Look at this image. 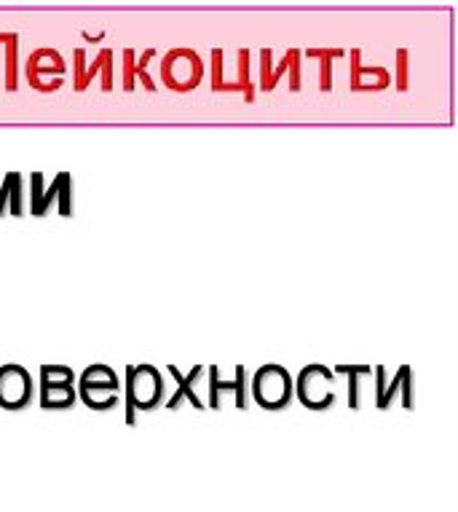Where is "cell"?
<instances>
[{"label": "cell", "mask_w": 458, "mask_h": 512, "mask_svg": "<svg viewBox=\"0 0 458 512\" xmlns=\"http://www.w3.org/2000/svg\"><path fill=\"white\" fill-rule=\"evenodd\" d=\"M204 378H207V397H204V403H207L209 411H220L225 392H234V405L239 411L250 408V370L244 368V365H236L234 381H223L217 365H207V376Z\"/></svg>", "instance_id": "10"}, {"label": "cell", "mask_w": 458, "mask_h": 512, "mask_svg": "<svg viewBox=\"0 0 458 512\" xmlns=\"http://www.w3.org/2000/svg\"><path fill=\"white\" fill-rule=\"evenodd\" d=\"M6 35H9V33H0V43L6 41Z\"/></svg>", "instance_id": "26"}, {"label": "cell", "mask_w": 458, "mask_h": 512, "mask_svg": "<svg viewBox=\"0 0 458 512\" xmlns=\"http://www.w3.org/2000/svg\"><path fill=\"white\" fill-rule=\"evenodd\" d=\"M121 59H124V92L132 94L134 89H137V78H134V62H137V54H134V49H124Z\"/></svg>", "instance_id": "23"}, {"label": "cell", "mask_w": 458, "mask_h": 512, "mask_svg": "<svg viewBox=\"0 0 458 512\" xmlns=\"http://www.w3.org/2000/svg\"><path fill=\"white\" fill-rule=\"evenodd\" d=\"M75 395L89 411L105 413L124 403V384L110 365L94 362L75 381Z\"/></svg>", "instance_id": "2"}, {"label": "cell", "mask_w": 458, "mask_h": 512, "mask_svg": "<svg viewBox=\"0 0 458 512\" xmlns=\"http://www.w3.org/2000/svg\"><path fill=\"white\" fill-rule=\"evenodd\" d=\"M373 376V403L378 411H389L394 400H400L405 411L416 408L413 405V368L410 365H400L394 370V376H389L386 365H375Z\"/></svg>", "instance_id": "8"}, {"label": "cell", "mask_w": 458, "mask_h": 512, "mask_svg": "<svg viewBox=\"0 0 458 512\" xmlns=\"http://www.w3.org/2000/svg\"><path fill=\"white\" fill-rule=\"evenodd\" d=\"M303 59V51L300 49H287V54L282 57L279 65H274V51L271 49H263L260 51V81H258V89L260 92H274L276 84L282 81V76H290V92L298 94L300 92V62ZM255 89V92H258Z\"/></svg>", "instance_id": "11"}, {"label": "cell", "mask_w": 458, "mask_h": 512, "mask_svg": "<svg viewBox=\"0 0 458 512\" xmlns=\"http://www.w3.org/2000/svg\"><path fill=\"white\" fill-rule=\"evenodd\" d=\"M81 35H84V41H86V43H100V41H105V35H108V33L92 35V33H86V30H84V33H81Z\"/></svg>", "instance_id": "25"}, {"label": "cell", "mask_w": 458, "mask_h": 512, "mask_svg": "<svg viewBox=\"0 0 458 512\" xmlns=\"http://www.w3.org/2000/svg\"><path fill=\"white\" fill-rule=\"evenodd\" d=\"M394 78H392V84L397 92H408V86H410V54L408 49H397V54H394Z\"/></svg>", "instance_id": "21"}, {"label": "cell", "mask_w": 458, "mask_h": 512, "mask_svg": "<svg viewBox=\"0 0 458 512\" xmlns=\"http://www.w3.org/2000/svg\"><path fill=\"white\" fill-rule=\"evenodd\" d=\"M65 59H62V54H59L57 49H35L30 51V57L25 59V78L27 84H30V89L38 94H49V89L43 86V76H51L54 73V78H62L65 76Z\"/></svg>", "instance_id": "15"}, {"label": "cell", "mask_w": 458, "mask_h": 512, "mask_svg": "<svg viewBox=\"0 0 458 512\" xmlns=\"http://www.w3.org/2000/svg\"><path fill=\"white\" fill-rule=\"evenodd\" d=\"M75 381L78 376L70 365L43 362L41 376H38V400H41L43 411H70L78 403Z\"/></svg>", "instance_id": "7"}, {"label": "cell", "mask_w": 458, "mask_h": 512, "mask_svg": "<svg viewBox=\"0 0 458 512\" xmlns=\"http://www.w3.org/2000/svg\"><path fill=\"white\" fill-rule=\"evenodd\" d=\"M124 419L129 427L137 424V413L156 411L159 405L167 403V381L164 370L150 362L126 365L124 370Z\"/></svg>", "instance_id": "1"}, {"label": "cell", "mask_w": 458, "mask_h": 512, "mask_svg": "<svg viewBox=\"0 0 458 512\" xmlns=\"http://www.w3.org/2000/svg\"><path fill=\"white\" fill-rule=\"evenodd\" d=\"M335 376H349V408L351 411H359L362 408V378L373 376V365L367 362H341L333 368Z\"/></svg>", "instance_id": "17"}, {"label": "cell", "mask_w": 458, "mask_h": 512, "mask_svg": "<svg viewBox=\"0 0 458 512\" xmlns=\"http://www.w3.org/2000/svg\"><path fill=\"white\" fill-rule=\"evenodd\" d=\"M295 397V378L279 362H266L250 376V400L263 411H284Z\"/></svg>", "instance_id": "4"}, {"label": "cell", "mask_w": 458, "mask_h": 512, "mask_svg": "<svg viewBox=\"0 0 458 512\" xmlns=\"http://www.w3.org/2000/svg\"><path fill=\"white\" fill-rule=\"evenodd\" d=\"M35 400V381L30 370L19 362L0 365V408L3 411H25Z\"/></svg>", "instance_id": "9"}, {"label": "cell", "mask_w": 458, "mask_h": 512, "mask_svg": "<svg viewBox=\"0 0 458 512\" xmlns=\"http://www.w3.org/2000/svg\"><path fill=\"white\" fill-rule=\"evenodd\" d=\"M295 397L309 411H330L338 400L335 395V373L325 362H311L295 378Z\"/></svg>", "instance_id": "6"}, {"label": "cell", "mask_w": 458, "mask_h": 512, "mask_svg": "<svg viewBox=\"0 0 458 512\" xmlns=\"http://www.w3.org/2000/svg\"><path fill=\"white\" fill-rule=\"evenodd\" d=\"M3 46H6V92L14 94L19 89V35H6Z\"/></svg>", "instance_id": "20"}, {"label": "cell", "mask_w": 458, "mask_h": 512, "mask_svg": "<svg viewBox=\"0 0 458 512\" xmlns=\"http://www.w3.org/2000/svg\"><path fill=\"white\" fill-rule=\"evenodd\" d=\"M167 373L177 381V392L164 405L167 411H177L183 403H191V408H196V411H207V403H204V395H201V381L207 376L204 365H193L188 373H180L177 365H167Z\"/></svg>", "instance_id": "13"}, {"label": "cell", "mask_w": 458, "mask_h": 512, "mask_svg": "<svg viewBox=\"0 0 458 512\" xmlns=\"http://www.w3.org/2000/svg\"><path fill=\"white\" fill-rule=\"evenodd\" d=\"M113 51L102 49L94 62H86V51L84 49H75L73 51V89L75 92H86L89 86H92L94 78H100L102 92L108 94L113 92Z\"/></svg>", "instance_id": "12"}, {"label": "cell", "mask_w": 458, "mask_h": 512, "mask_svg": "<svg viewBox=\"0 0 458 512\" xmlns=\"http://www.w3.org/2000/svg\"><path fill=\"white\" fill-rule=\"evenodd\" d=\"M392 86V73L381 65L367 68L362 65V51L351 49L349 57V89L354 94H373V92H386Z\"/></svg>", "instance_id": "14"}, {"label": "cell", "mask_w": 458, "mask_h": 512, "mask_svg": "<svg viewBox=\"0 0 458 512\" xmlns=\"http://www.w3.org/2000/svg\"><path fill=\"white\" fill-rule=\"evenodd\" d=\"M303 57L317 59L319 62V92L330 94L333 92V59H343L346 51L343 49H306Z\"/></svg>", "instance_id": "18"}, {"label": "cell", "mask_w": 458, "mask_h": 512, "mask_svg": "<svg viewBox=\"0 0 458 512\" xmlns=\"http://www.w3.org/2000/svg\"><path fill=\"white\" fill-rule=\"evenodd\" d=\"M73 175L62 169L46 183L43 172L30 175V215L33 218H46L51 207H57L59 218H73L75 202H73Z\"/></svg>", "instance_id": "3"}, {"label": "cell", "mask_w": 458, "mask_h": 512, "mask_svg": "<svg viewBox=\"0 0 458 512\" xmlns=\"http://www.w3.org/2000/svg\"><path fill=\"white\" fill-rule=\"evenodd\" d=\"M250 59H252V51L250 49H239L236 51V62H239V78H236V84L225 86L223 94H242L244 102L252 105L255 102V84H252L250 78Z\"/></svg>", "instance_id": "19"}, {"label": "cell", "mask_w": 458, "mask_h": 512, "mask_svg": "<svg viewBox=\"0 0 458 512\" xmlns=\"http://www.w3.org/2000/svg\"><path fill=\"white\" fill-rule=\"evenodd\" d=\"M156 59V49H145L140 54V59L134 62V78H140V84L148 89V92H156V81L150 78L148 68H150V62Z\"/></svg>", "instance_id": "22"}, {"label": "cell", "mask_w": 458, "mask_h": 512, "mask_svg": "<svg viewBox=\"0 0 458 512\" xmlns=\"http://www.w3.org/2000/svg\"><path fill=\"white\" fill-rule=\"evenodd\" d=\"M209 59H212V92H217V86L223 84V70H225L223 49H212Z\"/></svg>", "instance_id": "24"}, {"label": "cell", "mask_w": 458, "mask_h": 512, "mask_svg": "<svg viewBox=\"0 0 458 512\" xmlns=\"http://www.w3.org/2000/svg\"><path fill=\"white\" fill-rule=\"evenodd\" d=\"M161 84L169 92L191 94L196 92L204 81V59L193 49H172L161 57L159 65Z\"/></svg>", "instance_id": "5"}, {"label": "cell", "mask_w": 458, "mask_h": 512, "mask_svg": "<svg viewBox=\"0 0 458 512\" xmlns=\"http://www.w3.org/2000/svg\"><path fill=\"white\" fill-rule=\"evenodd\" d=\"M22 218L25 215V175L22 172H9L0 185V218Z\"/></svg>", "instance_id": "16"}]
</instances>
